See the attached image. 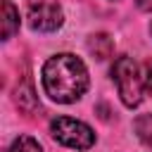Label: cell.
Here are the masks:
<instances>
[{
	"mask_svg": "<svg viewBox=\"0 0 152 152\" xmlns=\"http://www.w3.org/2000/svg\"><path fill=\"white\" fill-rule=\"evenodd\" d=\"M28 26L33 31H43V33H50V31H57L64 21V14H62V7L52 0H38V2H31L28 5Z\"/></svg>",
	"mask_w": 152,
	"mask_h": 152,
	"instance_id": "277c9868",
	"label": "cell"
},
{
	"mask_svg": "<svg viewBox=\"0 0 152 152\" xmlns=\"http://www.w3.org/2000/svg\"><path fill=\"white\" fill-rule=\"evenodd\" d=\"M7 152H43V147L38 145V140H33L31 135H19Z\"/></svg>",
	"mask_w": 152,
	"mask_h": 152,
	"instance_id": "52a82bcc",
	"label": "cell"
},
{
	"mask_svg": "<svg viewBox=\"0 0 152 152\" xmlns=\"http://www.w3.org/2000/svg\"><path fill=\"white\" fill-rule=\"evenodd\" d=\"M88 50H90V55L95 59H107L112 55V50H114V43H112V38L107 33H95L88 40Z\"/></svg>",
	"mask_w": 152,
	"mask_h": 152,
	"instance_id": "8992f818",
	"label": "cell"
},
{
	"mask_svg": "<svg viewBox=\"0 0 152 152\" xmlns=\"http://www.w3.org/2000/svg\"><path fill=\"white\" fill-rule=\"evenodd\" d=\"M135 131H138V135H140L147 145H152V114L140 116V119L135 121Z\"/></svg>",
	"mask_w": 152,
	"mask_h": 152,
	"instance_id": "ba28073f",
	"label": "cell"
},
{
	"mask_svg": "<svg viewBox=\"0 0 152 152\" xmlns=\"http://www.w3.org/2000/svg\"><path fill=\"white\" fill-rule=\"evenodd\" d=\"M19 31V12L12 0H2V38L10 40Z\"/></svg>",
	"mask_w": 152,
	"mask_h": 152,
	"instance_id": "5b68a950",
	"label": "cell"
},
{
	"mask_svg": "<svg viewBox=\"0 0 152 152\" xmlns=\"http://www.w3.org/2000/svg\"><path fill=\"white\" fill-rule=\"evenodd\" d=\"M112 76L116 81V88H119V95H121V102L126 107H138L140 100H142V88H145V81L140 76V69L135 64L133 57H119L112 66Z\"/></svg>",
	"mask_w": 152,
	"mask_h": 152,
	"instance_id": "7a4b0ae2",
	"label": "cell"
},
{
	"mask_svg": "<svg viewBox=\"0 0 152 152\" xmlns=\"http://www.w3.org/2000/svg\"><path fill=\"white\" fill-rule=\"evenodd\" d=\"M50 133L57 142L74 147V150H88L95 142V133L90 126H86L83 121L69 119V116H57L50 124Z\"/></svg>",
	"mask_w": 152,
	"mask_h": 152,
	"instance_id": "3957f363",
	"label": "cell"
},
{
	"mask_svg": "<svg viewBox=\"0 0 152 152\" xmlns=\"http://www.w3.org/2000/svg\"><path fill=\"white\" fill-rule=\"evenodd\" d=\"M142 81H145V88H147V93L152 95V62L145 66V78H142Z\"/></svg>",
	"mask_w": 152,
	"mask_h": 152,
	"instance_id": "9c48e42d",
	"label": "cell"
},
{
	"mask_svg": "<svg viewBox=\"0 0 152 152\" xmlns=\"http://www.w3.org/2000/svg\"><path fill=\"white\" fill-rule=\"evenodd\" d=\"M138 5H140V10H150L152 7V0H140Z\"/></svg>",
	"mask_w": 152,
	"mask_h": 152,
	"instance_id": "30bf717a",
	"label": "cell"
},
{
	"mask_svg": "<svg viewBox=\"0 0 152 152\" xmlns=\"http://www.w3.org/2000/svg\"><path fill=\"white\" fill-rule=\"evenodd\" d=\"M43 88L55 102H76L88 90V69L76 55H55L43 66Z\"/></svg>",
	"mask_w": 152,
	"mask_h": 152,
	"instance_id": "6da1fadb",
	"label": "cell"
}]
</instances>
